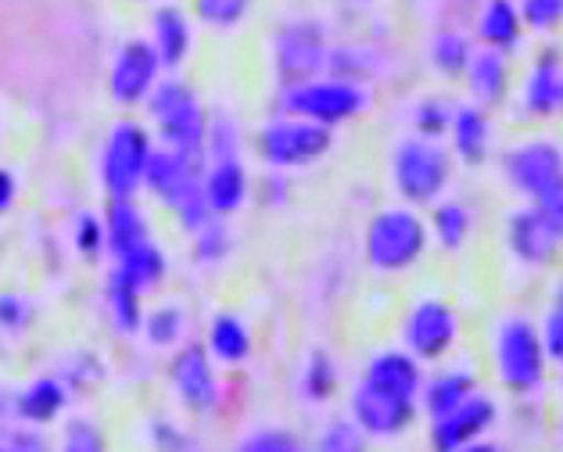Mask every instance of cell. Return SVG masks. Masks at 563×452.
Listing matches in <instances>:
<instances>
[{"label":"cell","instance_id":"c3c4849f","mask_svg":"<svg viewBox=\"0 0 563 452\" xmlns=\"http://www.w3.org/2000/svg\"><path fill=\"white\" fill-rule=\"evenodd\" d=\"M11 452H47L44 438L33 434V431H22V438H15V445H11Z\"/></svg>","mask_w":563,"mask_h":452},{"label":"cell","instance_id":"277c9868","mask_svg":"<svg viewBox=\"0 0 563 452\" xmlns=\"http://www.w3.org/2000/svg\"><path fill=\"white\" fill-rule=\"evenodd\" d=\"M369 104H374V93H369L366 84H352V79H338V76H316L309 84L284 87L280 93L284 115L320 122L327 130H338L345 122L366 115Z\"/></svg>","mask_w":563,"mask_h":452},{"label":"cell","instance_id":"ee69618b","mask_svg":"<svg viewBox=\"0 0 563 452\" xmlns=\"http://www.w3.org/2000/svg\"><path fill=\"white\" fill-rule=\"evenodd\" d=\"M104 249H108V241H104V223H101L98 216L84 212V216L76 219V252L93 263V258H98Z\"/></svg>","mask_w":563,"mask_h":452},{"label":"cell","instance_id":"7c38bea8","mask_svg":"<svg viewBox=\"0 0 563 452\" xmlns=\"http://www.w3.org/2000/svg\"><path fill=\"white\" fill-rule=\"evenodd\" d=\"M503 176L528 201L563 180V147L553 136H531L503 155Z\"/></svg>","mask_w":563,"mask_h":452},{"label":"cell","instance_id":"6da1fadb","mask_svg":"<svg viewBox=\"0 0 563 452\" xmlns=\"http://www.w3.org/2000/svg\"><path fill=\"white\" fill-rule=\"evenodd\" d=\"M151 112V126H155L158 141L166 151H176L180 158L205 166V136H209V115L195 90L180 79H166L151 90L144 101Z\"/></svg>","mask_w":563,"mask_h":452},{"label":"cell","instance_id":"ffe728a7","mask_svg":"<svg viewBox=\"0 0 563 452\" xmlns=\"http://www.w3.org/2000/svg\"><path fill=\"white\" fill-rule=\"evenodd\" d=\"M463 79L474 93V104L481 108H496L510 98V62H506L503 51H492V47L474 51L471 62H466Z\"/></svg>","mask_w":563,"mask_h":452},{"label":"cell","instance_id":"9c48e42d","mask_svg":"<svg viewBox=\"0 0 563 452\" xmlns=\"http://www.w3.org/2000/svg\"><path fill=\"white\" fill-rule=\"evenodd\" d=\"M349 409H352V423L366 438L391 442V438H402L417 423L420 403L409 399V395H398L391 388H380V385H374V381L360 377V385L352 388Z\"/></svg>","mask_w":563,"mask_h":452},{"label":"cell","instance_id":"f1b7e54d","mask_svg":"<svg viewBox=\"0 0 563 452\" xmlns=\"http://www.w3.org/2000/svg\"><path fill=\"white\" fill-rule=\"evenodd\" d=\"M428 230H431L434 241L442 244L445 252H460V249H466V241H471L474 212L466 209L463 201H438L434 212H431Z\"/></svg>","mask_w":563,"mask_h":452},{"label":"cell","instance_id":"484cf974","mask_svg":"<svg viewBox=\"0 0 563 452\" xmlns=\"http://www.w3.org/2000/svg\"><path fill=\"white\" fill-rule=\"evenodd\" d=\"M190 44H195V33H190V19L180 8H158L155 11V54L162 68H180L190 54Z\"/></svg>","mask_w":563,"mask_h":452},{"label":"cell","instance_id":"d6986e66","mask_svg":"<svg viewBox=\"0 0 563 452\" xmlns=\"http://www.w3.org/2000/svg\"><path fill=\"white\" fill-rule=\"evenodd\" d=\"M492 119L488 108L481 104H456L452 108V122H449V141H452V155H456L463 166H481L492 151Z\"/></svg>","mask_w":563,"mask_h":452},{"label":"cell","instance_id":"7a4b0ae2","mask_svg":"<svg viewBox=\"0 0 563 452\" xmlns=\"http://www.w3.org/2000/svg\"><path fill=\"white\" fill-rule=\"evenodd\" d=\"M452 180V155L428 136L409 133L391 151V187L409 209H428L442 201Z\"/></svg>","mask_w":563,"mask_h":452},{"label":"cell","instance_id":"4316f807","mask_svg":"<svg viewBox=\"0 0 563 452\" xmlns=\"http://www.w3.org/2000/svg\"><path fill=\"white\" fill-rule=\"evenodd\" d=\"M205 349H209L216 363L241 366L252 355V331L244 327L241 317H233V312H216V320L209 323V341H205Z\"/></svg>","mask_w":563,"mask_h":452},{"label":"cell","instance_id":"4fadbf2b","mask_svg":"<svg viewBox=\"0 0 563 452\" xmlns=\"http://www.w3.org/2000/svg\"><path fill=\"white\" fill-rule=\"evenodd\" d=\"M496 423H499V403L477 388L474 395H466L456 409H449L445 417L431 420V449L456 452L471 442H481Z\"/></svg>","mask_w":563,"mask_h":452},{"label":"cell","instance_id":"8d00e7d4","mask_svg":"<svg viewBox=\"0 0 563 452\" xmlns=\"http://www.w3.org/2000/svg\"><path fill=\"white\" fill-rule=\"evenodd\" d=\"M233 452H309V449L287 428H258L252 434H244Z\"/></svg>","mask_w":563,"mask_h":452},{"label":"cell","instance_id":"f907efd6","mask_svg":"<svg viewBox=\"0 0 563 452\" xmlns=\"http://www.w3.org/2000/svg\"><path fill=\"white\" fill-rule=\"evenodd\" d=\"M549 301H556V306H563V280H556V287H553V298Z\"/></svg>","mask_w":563,"mask_h":452},{"label":"cell","instance_id":"f546056e","mask_svg":"<svg viewBox=\"0 0 563 452\" xmlns=\"http://www.w3.org/2000/svg\"><path fill=\"white\" fill-rule=\"evenodd\" d=\"M104 309H108V323L115 327V334H136L144 323V309H141V291H133L126 280H119L115 273L104 284Z\"/></svg>","mask_w":563,"mask_h":452},{"label":"cell","instance_id":"7402d4cb","mask_svg":"<svg viewBox=\"0 0 563 452\" xmlns=\"http://www.w3.org/2000/svg\"><path fill=\"white\" fill-rule=\"evenodd\" d=\"M474 33L481 40V47L492 51H514L525 40V22H520L517 0H481Z\"/></svg>","mask_w":563,"mask_h":452},{"label":"cell","instance_id":"e0dca14e","mask_svg":"<svg viewBox=\"0 0 563 452\" xmlns=\"http://www.w3.org/2000/svg\"><path fill=\"white\" fill-rule=\"evenodd\" d=\"M520 112L525 119H560L563 115V54L542 51L531 62L525 87H520Z\"/></svg>","mask_w":563,"mask_h":452},{"label":"cell","instance_id":"f6af8a7d","mask_svg":"<svg viewBox=\"0 0 563 452\" xmlns=\"http://www.w3.org/2000/svg\"><path fill=\"white\" fill-rule=\"evenodd\" d=\"M33 309L22 295H0V331L4 334H22L30 331Z\"/></svg>","mask_w":563,"mask_h":452},{"label":"cell","instance_id":"bcb514c9","mask_svg":"<svg viewBox=\"0 0 563 452\" xmlns=\"http://www.w3.org/2000/svg\"><path fill=\"white\" fill-rule=\"evenodd\" d=\"M531 205H534V212H539L545 223L563 238V180L553 184L549 190H542L539 198H531Z\"/></svg>","mask_w":563,"mask_h":452},{"label":"cell","instance_id":"e575fe53","mask_svg":"<svg viewBox=\"0 0 563 452\" xmlns=\"http://www.w3.org/2000/svg\"><path fill=\"white\" fill-rule=\"evenodd\" d=\"M301 392L312 403H327L338 392V366L327 352H312L306 363V377H301Z\"/></svg>","mask_w":563,"mask_h":452},{"label":"cell","instance_id":"1f68e13d","mask_svg":"<svg viewBox=\"0 0 563 452\" xmlns=\"http://www.w3.org/2000/svg\"><path fill=\"white\" fill-rule=\"evenodd\" d=\"M184 309H176V306H162L155 312H144V323H141V331L147 334V341L155 349H169L176 345V341L184 338Z\"/></svg>","mask_w":563,"mask_h":452},{"label":"cell","instance_id":"8992f818","mask_svg":"<svg viewBox=\"0 0 563 452\" xmlns=\"http://www.w3.org/2000/svg\"><path fill=\"white\" fill-rule=\"evenodd\" d=\"M144 187L155 195L166 209L180 219L184 230H201L212 219L209 201H205L201 190V166L180 158L176 151H151L147 158V173H144Z\"/></svg>","mask_w":563,"mask_h":452},{"label":"cell","instance_id":"8fae6325","mask_svg":"<svg viewBox=\"0 0 563 452\" xmlns=\"http://www.w3.org/2000/svg\"><path fill=\"white\" fill-rule=\"evenodd\" d=\"M327 36L320 22H291L277 33V44H273V65H277V76L284 87H298L309 84V79L327 73Z\"/></svg>","mask_w":563,"mask_h":452},{"label":"cell","instance_id":"74e56055","mask_svg":"<svg viewBox=\"0 0 563 452\" xmlns=\"http://www.w3.org/2000/svg\"><path fill=\"white\" fill-rule=\"evenodd\" d=\"M452 122V104L442 98H423L420 104H413V133L428 136V141H442L449 133Z\"/></svg>","mask_w":563,"mask_h":452},{"label":"cell","instance_id":"816d5d0a","mask_svg":"<svg viewBox=\"0 0 563 452\" xmlns=\"http://www.w3.org/2000/svg\"><path fill=\"white\" fill-rule=\"evenodd\" d=\"M560 442H563V423H560Z\"/></svg>","mask_w":563,"mask_h":452},{"label":"cell","instance_id":"cb8c5ba5","mask_svg":"<svg viewBox=\"0 0 563 452\" xmlns=\"http://www.w3.org/2000/svg\"><path fill=\"white\" fill-rule=\"evenodd\" d=\"M481 385H477V374L474 370H463V366H452V370H442V374L434 377H423V388H420V406L423 414L431 420L445 417L449 409H456L466 395H474Z\"/></svg>","mask_w":563,"mask_h":452},{"label":"cell","instance_id":"681fc988","mask_svg":"<svg viewBox=\"0 0 563 452\" xmlns=\"http://www.w3.org/2000/svg\"><path fill=\"white\" fill-rule=\"evenodd\" d=\"M456 452H503V449L496 442H488V438H481V442H471V445H463Z\"/></svg>","mask_w":563,"mask_h":452},{"label":"cell","instance_id":"5bb4252c","mask_svg":"<svg viewBox=\"0 0 563 452\" xmlns=\"http://www.w3.org/2000/svg\"><path fill=\"white\" fill-rule=\"evenodd\" d=\"M158 54L147 40H126L119 47L112 73H108V93L119 108H136L151 98V90L158 87Z\"/></svg>","mask_w":563,"mask_h":452},{"label":"cell","instance_id":"83f0119b","mask_svg":"<svg viewBox=\"0 0 563 452\" xmlns=\"http://www.w3.org/2000/svg\"><path fill=\"white\" fill-rule=\"evenodd\" d=\"M68 406V392L58 377H36L30 388L19 395V417L33 428H44V423H54Z\"/></svg>","mask_w":563,"mask_h":452},{"label":"cell","instance_id":"9a60e30c","mask_svg":"<svg viewBox=\"0 0 563 452\" xmlns=\"http://www.w3.org/2000/svg\"><path fill=\"white\" fill-rule=\"evenodd\" d=\"M506 249L520 266L549 269L560 258L563 238L534 212V205H525V209H514L506 216Z\"/></svg>","mask_w":563,"mask_h":452},{"label":"cell","instance_id":"f5cc1de1","mask_svg":"<svg viewBox=\"0 0 563 452\" xmlns=\"http://www.w3.org/2000/svg\"><path fill=\"white\" fill-rule=\"evenodd\" d=\"M0 452H11V449H4V445H0Z\"/></svg>","mask_w":563,"mask_h":452},{"label":"cell","instance_id":"52a82bcc","mask_svg":"<svg viewBox=\"0 0 563 452\" xmlns=\"http://www.w3.org/2000/svg\"><path fill=\"white\" fill-rule=\"evenodd\" d=\"M331 147H334V130L320 126V122L298 119V115L269 119L255 136L258 158L277 173L306 169V166H312V162H320Z\"/></svg>","mask_w":563,"mask_h":452},{"label":"cell","instance_id":"5b68a950","mask_svg":"<svg viewBox=\"0 0 563 452\" xmlns=\"http://www.w3.org/2000/svg\"><path fill=\"white\" fill-rule=\"evenodd\" d=\"M492 360H496V377L503 388L514 395H531L545 385V349L539 338V323H531L520 312H510L496 323L492 334Z\"/></svg>","mask_w":563,"mask_h":452},{"label":"cell","instance_id":"d6a6232c","mask_svg":"<svg viewBox=\"0 0 563 452\" xmlns=\"http://www.w3.org/2000/svg\"><path fill=\"white\" fill-rule=\"evenodd\" d=\"M249 11H252V0H195L198 22L212 25L219 33L238 30V25L249 19Z\"/></svg>","mask_w":563,"mask_h":452},{"label":"cell","instance_id":"30bf717a","mask_svg":"<svg viewBox=\"0 0 563 452\" xmlns=\"http://www.w3.org/2000/svg\"><path fill=\"white\" fill-rule=\"evenodd\" d=\"M460 341V317L445 298H420L406 312L402 323V345L420 363H438L456 349Z\"/></svg>","mask_w":563,"mask_h":452},{"label":"cell","instance_id":"b9f144b4","mask_svg":"<svg viewBox=\"0 0 563 452\" xmlns=\"http://www.w3.org/2000/svg\"><path fill=\"white\" fill-rule=\"evenodd\" d=\"M58 452H108V438L98 423L90 420H73L62 431V445Z\"/></svg>","mask_w":563,"mask_h":452},{"label":"cell","instance_id":"603a6c76","mask_svg":"<svg viewBox=\"0 0 563 452\" xmlns=\"http://www.w3.org/2000/svg\"><path fill=\"white\" fill-rule=\"evenodd\" d=\"M101 223H104V241H108V249H112V255H122L136 249V244L151 241L147 216L133 198H108Z\"/></svg>","mask_w":563,"mask_h":452},{"label":"cell","instance_id":"836d02e7","mask_svg":"<svg viewBox=\"0 0 563 452\" xmlns=\"http://www.w3.org/2000/svg\"><path fill=\"white\" fill-rule=\"evenodd\" d=\"M327 76L352 79V84H369V76H374V54L363 47H338L327 54Z\"/></svg>","mask_w":563,"mask_h":452},{"label":"cell","instance_id":"d4e9b609","mask_svg":"<svg viewBox=\"0 0 563 452\" xmlns=\"http://www.w3.org/2000/svg\"><path fill=\"white\" fill-rule=\"evenodd\" d=\"M166 252L158 249L155 241H144V244H136V249H130V252H122V255H115V277L119 280H126L133 291H141V295H147V291H155V287L166 280Z\"/></svg>","mask_w":563,"mask_h":452},{"label":"cell","instance_id":"4dcf8cb0","mask_svg":"<svg viewBox=\"0 0 563 452\" xmlns=\"http://www.w3.org/2000/svg\"><path fill=\"white\" fill-rule=\"evenodd\" d=\"M428 54H431V65L438 68V73H442L445 79H456L466 73V62H471L474 44L460 30H442V33L431 36Z\"/></svg>","mask_w":563,"mask_h":452},{"label":"cell","instance_id":"ac0fdd59","mask_svg":"<svg viewBox=\"0 0 563 452\" xmlns=\"http://www.w3.org/2000/svg\"><path fill=\"white\" fill-rule=\"evenodd\" d=\"M201 190H205V201H209L212 216L227 219L233 212L244 209L249 201V173H244V162L241 158H216V162H205L201 166Z\"/></svg>","mask_w":563,"mask_h":452},{"label":"cell","instance_id":"44dd1931","mask_svg":"<svg viewBox=\"0 0 563 452\" xmlns=\"http://www.w3.org/2000/svg\"><path fill=\"white\" fill-rule=\"evenodd\" d=\"M366 381H374L380 388H391L398 395H409V399H420L423 388V370L417 355H409L406 349H380L369 355V363L363 370Z\"/></svg>","mask_w":563,"mask_h":452},{"label":"cell","instance_id":"60d3db41","mask_svg":"<svg viewBox=\"0 0 563 452\" xmlns=\"http://www.w3.org/2000/svg\"><path fill=\"white\" fill-rule=\"evenodd\" d=\"M517 11L531 33H553L563 25V0H520Z\"/></svg>","mask_w":563,"mask_h":452},{"label":"cell","instance_id":"2e32d148","mask_svg":"<svg viewBox=\"0 0 563 452\" xmlns=\"http://www.w3.org/2000/svg\"><path fill=\"white\" fill-rule=\"evenodd\" d=\"M169 381L176 395L195 414H212L219 403V381L212 370V355L205 345H184L169 363Z\"/></svg>","mask_w":563,"mask_h":452},{"label":"cell","instance_id":"d590c367","mask_svg":"<svg viewBox=\"0 0 563 452\" xmlns=\"http://www.w3.org/2000/svg\"><path fill=\"white\" fill-rule=\"evenodd\" d=\"M195 255L201 266H219L230 255V230L219 216H212L201 230H195Z\"/></svg>","mask_w":563,"mask_h":452},{"label":"cell","instance_id":"ba28073f","mask_svg":"<svg viewBox=\"0 0 563 452\" xmlns=\"http://www.w3.org/2000/svg\"><path fill=\"white\" fill-rule=\"evenodd\" d=\"M155 144L144 122L119 119L104 136L101 151V187L108 198H136V190L144 187L147 158Z\"/></svg>","mask_w":563,"mask_h":452},{"label":"cell","instance_id":"7dc6e473","mask_svg":"<svg viewBox=\"0 0 563 452\" xmlns=\"http://www.w3.org/2000/svg\"><path fill=\"white\" fill-rule=\"evenodd\" d=\"M15 198H19V180H15V173L0 166V216L15 209Z\"/></svg>","mask_w":563,"mask_h":452},{"label":"cell","instance_id":"ab89813d","mask_svg":"<svg viewBox=\"0 0 563 452\" xmlns=\"http://www.w3.org/2000/svg\"><path fill=\"white\" fill-rule=\"evenodd\" d=\"M216 158H241V130L233 119L209 122V136H205V162Z\"/></svg>","mask_w":563,"mask_h":452},{"label":"cell","instance_id":"f35d334b","mask_svg":"<svg viewBox=\"0 0 563 452\" xmlns=\"http://www.w3.org/2000/svg\"><path fill=\"white\" fill-rule=\"evenodd\" d=\"M312 452H369V445H366V434L355 428L352 420H334L316 438Z\"/></svg>","mask_w":563,"mask_h":452},{"label":"cell","instance_id":"7bdbcfd3","mask_svg":"<svg viewBox=\"0 0 563 452\" xmlns=\"http://www.w3.org/2000/svg\"><path fill=\"white\" fill-rule=\"evenodd\" d=\"M539 338H542L545 360L563 370V306H556V301H549L545 312H542Z\"/></svg>","mask_w":563,"mask_h":452},{"label":"cell","instance_id":"3957f363","mask_svg":"<svg viewBox=\"0 0 563 452\" xmlns=\"http://www.w3.org/2000/svg\"><path fill=\"white\" fill-rule=\"evenodd\" d=\"M428 241H431V230L417 209H409V205L380 209L369 219L366 238H363L366 266L377 273H406L423 258Z\"/></svg>","mask_w":563,"mask_h":452}]
</instances>
